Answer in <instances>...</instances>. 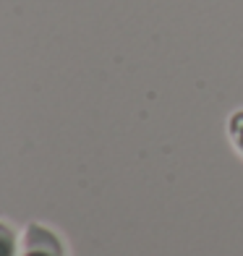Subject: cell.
<instances>
[{
	"instance_id": "cell-1",
	"label": "cell",
	"mask_w": 243,
	"mask_h": 256,
	"mask_svg": "<svg viewBox=\"0 0 243 256\" xmlns=\"http://www.w3.org/2000/svg\"><path fill=\"white\" fill-rule=\"evenodd\" d=\"M24 256H63V246L55 232H50L42 225H32L26 230Z\"/></svg>"
},
{
	"instance_id": "cell-2",
	"label": "cell",
	"mask_w": 243,
	"mask_h": 256,
	"mask_svg": "<svg viewBox=\"0 0 243 256\" xmlns=\"http://www.w3.org/2000/svg\"><path fill=\"white\" fill-rule=\"evenodd\" d=\"M228 131H230V138H233V146L243 154V110H238V112L230 115Z\"/></svg>"
},
{
	"instance_id": "cell-3",
	"label": "cell",
	"mask_w": 243,
	"mask_h": 256,
	"mask_svg": "<svg viewBox=\"0 0 243 256\" xmlns=\"http://www.w3.org/2000/svg\"><path fill=\"white\" fill-rule=\"evenodd\" d=\"M0 256H14V236L0 222Z\"/></svg>"
}]
</instances>
